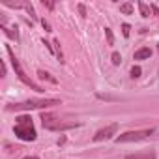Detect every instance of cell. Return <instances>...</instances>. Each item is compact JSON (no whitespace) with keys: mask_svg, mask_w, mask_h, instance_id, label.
<instances>
[{"mask_svg":"<svg viewBox=\"0 0 159 159\" xmlns=\"http://www.w3.org/2000/svg\"><path fill=\"white\" fill-rule=\"evenodd\" d=\"M2 77H6V64L2 62Z\"/></svg>","mask_w":159,"mask_h":159,"instance_id":"24","label":"cell"},{"mask_svg":"<svg viewBox=\"0 0 159 159\" xmlns=\"http://www.w3.org/2000/svg\"><path fill=\"white\" fill-rule=\"evenodd\" d=\"M2 30H4V34H6L8 38H11V39H15V41H21V38H19V32H17V28H15V30H11V28H8V26H4Z\"/></svg>","mask_w":159,"mask_h":159,"instance_id":"10","label":"cell"},{"mask_svg":"<svg viewBox=\"0 0 159 159\" xmlns=\"http://www.w3.org/2000/svg\"><path fill=\"white\" fill-rule=\"evenodd\" d=\"M52 45H54V54H56V58H58L60 64H62V62H64V54H62V49H60V41H54Z\"/></svg>","mask_w":159,"mask_h":159,"instance_id":"13","label":"cell"},{"mask_svg":"<svg viewBox=\"0 0 159 159\" xmlns=\"http://www.w3.org/2000/svg\"><path fill=\"white\" fill-rule=\"evenodd\" d=\"M139 10H140V15H142V17H150V11H152V8H150L148 4H144V2H139Z\"/></svg>","mask_w":159,"mask_h":159,"instance_id":"11","label":"cell"},{"mask_svg":"<svg viewBox=\"0 0 159 159\" xmlns=\"http://www.w3.org/2000/svg\"><path fill=\"white\" fill-rule=\"evenodd\" d=\"M152 56V49L150 47H142V49H139L137 52H135V60H146V58H150Z\"/></svg>","mask_w":159,"mask_h":159,"instance_id":"7","label":"cell"},{"mask_svg":"<svg viewBox=\"0 0 159 159\" xmlns=\"http://www.w3.org/2000/svg\"><path fill=\"white\" fill-rule=\"evenodd\" d=\"M120 11H122V13H125V15H131V13H133V4H129V2L120 4Z\"/></svg>","mask_w":159,"mask_h":159,"instance_id":"12","label":"cell"},{"mask_svg":"<svg viewBox=\"0 0 159 159\" xmlns=\"http://www.w3.org/2000/svg\"><path fill=\"white\" fill-rule=\"evenodd\" d=\"M54 105H62L60 99H51V98H45V99H28V101H23V103H13V105H8L6 111H36V109H47V107H54Z\"/></svg>","mask_w":159,"mask_h":159,"instance_id":"2","label":"cell"},{"mask_svg":"<svg viewBox=\"0 0 159 159\" xmlns=\"http://www.w3.org/2000/svg\"><path fill=\"white\" fill-rule=\"evenodd\" d=\"M41 21V26L45 28V32H52V28H51V25H49V21H45V19H39Z\"/></svg>","mask_w":159,"mask_h":159,"instance_id":"18","label":"cell"},{"mask_svg":"<svg viewBox=\"0 0 159 159\" xmlns=\"http://www.w3.org/2000/svg\"><path fill=\"white\" fill-rule=\"evenodd\" d=\"M23 159H39L38 155H26V157H23Z\"/></svg>","mask_w":159,"mask_h":159,"instance_id":"25","label":"cell"},{"mask_svg":"<svg viewBox=\"0 0 159 159\" xmlns=\"http://www.w3.org/2000/svg\"><path fill=\"white\" fill-rule=\"evenodd\" d=\"M157 52H159V45H157Z\"/></svg>","mask_w":159,"mask_h":159,"instance_id":"26","label":"cell"},{"mask_svg":"<svg viewBox=\"0 0 159 159\" xmlns=\"http://www.w3.org/2000/svg\"><path fill=\"white\" fill-rule=\"evenodd\" d=\"M140 73H142V69H140L139 66H133V67H131V79H139Z\"/></svg>","mask_w":159,"mask_h":159,"instance_id":"16","label":"cell"},{"mask_svg":"<svg viewBox=\"0 0 159 159\" xmlns=\"http://www.w3.org/2000/svg\"><path fill=\"white\" fill-rule=\"evenodd\" d=\"M153 135V129H137V131H127V133H122L118 135L114 140L120 144V142H135V140H142L146 137Z\"/></svg>","mask_w":159,"mask_h":159,"instance_id":"5","label":"cell"},{"mask_svg":"<svg viewBox=\"0 0 159 159\" xmlns=\"http://www.w3.org/2000/svg\"><path fill=\"white\" fill-rule=\"evenodd\" d=\"M77 8H79V13H81V17H86V8H84V4H79Z\"/></svg>","mask_w":159,"mask_h":159,"instance_id":"20","label":"cell"},{"mask_svg":"<svg viewBox=\"0 0 159 159\" xmlns=\"http://www.w3.org/2000/svg\"><path fill=\"white\" fill-rule=\"evenodd\" d=\"M43 45H45V47H47V49H49V51H51V52H52V51H54V49H52V45H51V43H49V41H43Z\"/></svg>","mask_w":159,"mask_h":159,"instance_id":"23","label":"cell"},{"mask_svg":"<svg viewBox=\"0 0 159 159\" xmlns=\"http://www.w3.org/2000/svg\"><path fill=\"white\" fill-rule=\"evenodd\" d=\"M150 8H152V11H153V13H155V15H157V17H159V8H157V6H155V4H152V6H150Z\"/></svg>","mask_w":159,"mask_h":159,"instance_id":"22","label":"cell"},{"mask_svg":"<svg viewBox=\"0 0 159 159\" xmlns=\"http://www.w3.org/2000/svg\"><path fill=\"white\" fill-rule=\"evenodd\" d=\"M6 52H8L10 60H11V66H13V69H15V75L19 77V81H21V83H25L26 86H30V88H32V90H36V92H43V88H41L39 84H36L30 77H26V73L23 71V67H21V64H19V60H17V56H15V52H13V49H11L10 45H6Z\"/></svg>","mask_w":159,"mask_h":159,"instance_id":"4","label":"cell"},{"mask_svg":"<svg viewBox=\"0 0 159 159\" xmlns=\"http://www.w3.org/2000/svg\"><path fill=\"white\" fill-rule=\"evenodd\" d=\"M25 8H26V11L30 13V17H32V19H38V15H36V11H34V6H32V4H26Z\"/></svg>","mask_w":159,"mask_h":159,"instance_id":"17","label":"cell"},{"mask_svg":"<svg viewBox=\"0 0 159 159\" xmlns=\"http://www.w3.org/2000/svg\"><path fill=\"white\" fill-rule=\"evenodd\" d=\"M129 30H131V26H129V25H127V23H124V25H122V34H124V36H125V38H127V36H129Z\"/></svg>","mask_w":159,"mask_h":159,"instance_id":"19","label":"cell"},{"mask_svg":"<svg viewBox=\"0 0 159 159\" xmlns=\"http://www.w3.org/2000/svg\"><path fill=\"white\" fill-rule=\"evenodd\" d=\"M111 60H112V64H114V66H120V64H122V56H120V52H118V51H114V52L111 54Z\"/></svg>","mask_w":159,"mask_h":159,"instance_id":"14","label":"cell"},{"mask_svg":"<svg viewBox=\"0 0 159 159\" xmlns=\"http://www.w3.org/2000/svg\"><path fill=\"white\" fill-rule=\"evenodd\" d=\"M13 133H15L17 139L26 140V142H32V140H36V137H38V135H36V129H34V122H32V118L26 116V114H21V116L15 118Z\"/></svg>","mask_w":159,"mask_h":159,"instance_id":"1","label":"cell"},{"mask_svg":"<svg viewBox=\"0 0 159 159\" xmlns=\"http://www.w3.org/2000/svg\"><path fill=\"white\" fill-rule=\"evenodd\" d=\"M47 10H54V2H45V0H43V2H41Z\"/></svg>","mask_w":159,"mask_h":159,"instance_id":"21","label":"cell"},{"mask_svg":"<svg viewBox=\"0 0 159 159\" xmlns=\"http://www.w3.org/2000/svg\"><path fill=\"white\" fill-rule=\"evenodd\" d=\"M41 124L45 129L49 131H67V129H75L79 127V122H60L54 114L51 112H43L41 114Z\"/></svg>","mask_w":159,"mask_h":159,"instance_id":"3","label":"cell"},{"mask_svg":"<svg viewBox=\"0 0 159 159\" xmlns=\"http://www.w3.org/2000/svg\"><path fill=\"white\" fill-rule=\"evenodd\" d=\"M38 77L41 79V81H49V83H52V84L58 83L54 77H51V73H47V71H43V69H38Z\"/></svg>","mask_w":159,"mask_h":159,"instance_id":"9","label":"cell"},{"mask_svg":"<svg viewBox=\"0 0 159 159\" xmlns=\"http://www.w3.org/2000/svg\"><path fill=\"white\" fill-rule=\"evenodd\" d=\"M116 131H118V124H111V125H107V127L99 129V131L94 135V142L109 140V139H112V135H116Z\"/></svg>","mask_w":159,"mask_h":159,"instance_id":"6","label":"cell"},{"mask_svg":"<svg viewBox=\"0 0 159 159\" xmlns=\"http://www.w3.org/2000/svg\"><path fill=\"white\" fill-rule=\"evenodd\" d=\"M105 36H107V43L109 45H114V34L111 28H105Z\"/></svg>","mask_w":159,"mask_h":159,"instance_id":"15","label":"cell"},{"mask_svg":"<svg viewBox=\"0 0 159 159\" xmlns=\"http://www.w3.org/2000/svg\"><path fill=\"white\" fill-rule=\"evenodd\" d=\"M125 159H155L153 152H146V153H129L125 155Z\"/></svg>","mask_w":159,"mask_h":159,"instance_id":"8","label":"cell"}]
</instances>
